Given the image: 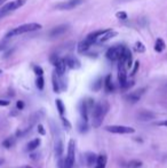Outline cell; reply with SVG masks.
<instances>
[{
  "label": "cell",
  "instance_id": "cell-1",
  "mask_svg": "<svg viewBox=\"0 0 167 168\" xmlns=\"http://www.w3.org/2000/svg\"><path fill=\"white\" fill-rule=\"evenodd\" d=\"M109 108L110 105L107 101H100L94 105L92 110V125L94 128H98L102 125L107 113L109 112Z\"/></svg>",
  "mask_w": 167,
  "mask_h": 168
},
{
  "label": "cell",
  "instance_id": "cell-2",
  "mask_svg": "<svg viewBox=\"0 0 167 168\" xmlns=\"http://www.w3.org/2000/svg\"><path fill=\"white\" fill-rule=\"evenodd\" d=\"M42 26L41 24L39 23H28V24H23V25H19L17 28H14L12 30H9L5 38L6 39H9V38H14L19 35H23V33H26V32H32V31H37L40 30Z\"/></svg>",
  "mask_w": 167,
  "mask_h": 168
},
{
  "label": "cell",
  "instance_id": "cell-3",
  "mask_svg": "<svg viewBox=\"0 0 167 168\" xmlns=\"http://www.w3.org/2000/svg\"><path fill=\"white\" fill-rule=\"evenodd\" d=\"M24 3H25V0H13V1H9L8 3L3 5L0 9V19L5 17L6 15L10 14L12 12L19 9V7H22Z\"/></svg>",
  "mask_w": 167,
  "mask_h": 168
},
{
  "label": "cell",
  "instance_id": "cell-4",
  "mask_svg": "<svg viewBox=\"0 0 167 168\" xmlns=\"http://www.w3.org/2000/svg\"><path fill=\"white\" fill-rule=\"evenodd\" d=\"M74 153H76V142L74 140H70L68 147V154L65 160L63 161L62 168H72L74 165Z\"/></svg>",
  "mask_w": 167,
  "mask_h": 168
},
{
  "label": "cell",
  "instance_id": "cell-5",
  "mask_svg": "<svg viewBox=\"0 0 167 168\" xmlns=\"http://www.w3.org/2000/svg\"><path fill=\"white\" fill-rule=\"evenodd\" d=\"M124 48H125V46H123V45L110 47V48L107 50V53H105V57H107L109 61H111V62L118 61L119 57L123 54V52H124Z\"/></svg>",
  "mask_w": 167,
  "mask_h": 168
},
{
  "label": "cell",
  "instance_id": "cell-6",
  "mask_svg": "<svg viewBox=\"0 0 167 168\" xmlns=\"http://www.w3.org/2000/svg\"><path fill=\"white\" fill-rule=\"evenodd\" d=\"M84 2V0H68V1H63V2H60L55 6L56 9H60V10H71L76 8L77 6L81 5Z\"/></svg>",
  "mask_w": 167,
  "mask_h": 168
},
{
  "label": "cell",
  "instance_id": "cell-7",
  "mask_svg": "<svg viewBox=\"0 0 167 168\" xmlns=\"http://www.w3.org/2000/svg\"><path fill=\"white\" fill-rule=\"evenodd\" d=\"M105 131L112 133V134H133L135 133V129L133 127H126V126H107Z\"/></svg>",
  "mask_w": 167,
  "mask_h": 168
},
{
  "label": "cell",
  "instance_id": "cell-8",
  "mask_svg": "<svg viewBox=\"0 0 167 168\" xmlns=\"http://www.w3.org/2000/svg\"><path fill=\"white\" fill-rule=\"evenodd\" d=\"M69 28H70L69 24H61V25H57V26L53 28V29L49 31L48 36H49V38H52V39L61 37V36H63V35L69 30Z\"/></svg>",
  "mask_w": 167,
  "mask_h": 168
},
{
  "label": "cell",
  "instance_id": "cell-9",
  "mask_svg": "<svg viewBox=\"0 0 167 168\" xmlns=\"http://www.w3.org/2000/svg\"><path fill=\"white\" fill-rule=\"evenodd\" d=\"M118 81L120 87H123L127 82V71H126V64L118 63Z\"/></svg>",
  "mask_w": 167,
  "mask_h": 168
},
{
  "label": "cell",
  "instance_id": "cell-10",
  "mask_svg": "<svg viewBox=\"0 0 167 168\" xmlns=\"http://www.w3.org/2000/svg\"><path fill=\"white\" fill-rule=\"evenodd\" d=\"M95 42L96 41H94L92 39L86 37V39H84L82 41L79 42V45H78V53L79 54H85L86 52H88V49L93 46Z\"/></svg>",
  "mask_w": 167,
  "mask_h": 168
},
{
  "label": "cell",
  "instance_id": "cell-11",
  "mask_svg": "<svg viewBox=\"0 0 167 168\" xmlns=\"http://www.w3.org/2000/svg\"><path fill=\"white\" fill-rule=\"evenodd\" d=\"M146 92V88H141V89H139V91H135V92H133V93H130L128 95H126L125 96V100L127 101V102H130V103H136V102H139L140 100H141V97H142V95L144 94Z\"/></svg>",
  "mask_w": 167,
  "mask_h": 168
},
{
  "label": "cell",
  "instance_id": "cell-12",
  "mask_svg": "<svg viewBox=\"0 0 167 168\" xmlns=\"http://www.w3.org/2000/svg\"><path fill=\"white\" fill-rule=\"evenodd\" d=\"M64 62H65L67 66H68V68H70V69H74V70H76V69H79V68L81 66L80 61H79L77 57H74V56H72V55L65 56Z\"/></svg>",
  "mask_w": 167,
  "mask_h": 168
},
{
  "label": "cell",
  "instance_id": "cell-13",
  "mask_svg": "<svg viewBox=\"0 0 167 168\" xmlns=\"http://www.w3.org/2000/svg\"><path fill=\"white\" fill-rule=\"evenodd\" d=\"M79 111H80L81 119H82V120H85V121H88V112H89V109H88V105H87L86 100H84V101H81V102H80V105H79Z\"/></svg>",
  "mask_w": 167,
  "mask_h": 168
},
{
  "label": "cell",
  "instance_id": "cell-14",
  "mask_svg": "<svg viewBox=\"0 0 167 168\" xmlns=\"http://www.w3.org/2000/svg\"><path fill=\"white\" fill-rule=\"evenodd\" d=\"M67 68H68V66H67V64H65V62H64V58H60L55 63V71L60 77H63V75L65 73Z\"/></svg>",
  "mask_w": 167,
  "mask_h": 168
},
{
  "label": "cell",
  "instance_id": "cell-15",
  "mask_svg": "<svg viewBox=\"0 0 167 168\" xmlns=\"http://www.w3.org/2000/svg\"><path fill=\"white\" fill-rule=\"evenodd\" d=\"M137 118L140 120H143V121H148V120H152L156 118V114L151 111H141L137 114Z\"/></svg>",
  "mask_w": 167,
  "mask_h": 168
},
{
  "label": "cell",
  "instance_id": "cell-16",
  "mask_svg": "<svg viewBox=\"0 0 167 168\" xmlns=\"http://www.w3.org/2000/svg\"><path fill=\"white\" fill-rule=\"evenodd\" d=\"M109 30H111V29H101V30H96V31H93V32H91L87 38H89V39H92L94 41H96L97 39L100 37H102L104 33H107Z\"/></svg>",
  "mask_w": 167,
  "mask_h": 168
},
{
  "label": "cell",
  "instance_id": "cell-17",
  "mask_svg": "<svg viewBox=\"0 0 167 168\" xmlns=\"http://www.w3.org/2000/svg\"><path fill=\"white\" fill-rule=\"evenodd\" d=\"M107 162H108V157L105 154H100V156H97L95 168H105Z\"/></svg>",
  "mask_w": 167,
  "mask_h": 168
},
{
  "label": "cell",
  "instance_id": "cell-18",
  "mask_svg": "<svg viewBox=\"0 0 167 168\" xmlns=\"http://www.w3.org/2000/svg\"><path fill=\"white\" fill-rule=\"evenodd\" d=\"M103 84H104V88H105V92H107V93H111V92H113L114 86H113V84H112L111 75H108L107 77H105Z\"/></svg>",
  "mask_w": 167,
  "mask_h": 168
},
{
  "label": "cell",
  "instance_id": "cell-19",
  "mask_svg": "<svg viewBox=\"0 0 167 168\" xmlns=\"http://www.w3.org/2000/svg\"><path fill=\"white\" fill-rule=\"evenodd\" d=\"M165 47H166L165 41H164L161 38H157V40H156V42H155V47H153L155 52H157V53H161V52H164Z\"/></svg>",
  "mask_w": 167,
  "mask_h": 168
},
{
  "label": "cell",
  "instance_id": "cell-20",
  "mask_svg": "<svg viewBox=\"0 0 167 168\" xmlns=\"http://www.w3.org/2000/svg\"><path fill=\"white\" fill-rule=\"evenodd\" d=\"M85 157H86V164H87V166H93V164L96 162L97 156L94 152H87L85 154Z\"/></svg>",
  "mask_w": 167,
  "mask_h": 168
},
{
  "label": "cell",
  "instance_id": "cell-21",
  "mask_svg": "<svg viewBox=\"0 0 167 168\" xmlns=\"http://www.w3.org/2000/svg\"><path fill=\"white\" fill-rule=\"evenodd\" d=\"M40 143H41L40 138H35V140H32L31 142H29L26 149H28L29 152H32V151H35L36 149H38V147L40 145Z\"/></svg>",
  "mask_w": 167,
  "mask_h": 168
},
{
  "label": "cell",
  "instance_id": "cell-22",
  "mask_svg": "<svg viewBox=\"0 0 167 168\" xmlns=\"http://www.w3.org/2000/svg\"><path fill=\"white\" fill-rule=\"evenodd\" d=\"M118 33L116 32V31H111V30H109L107 33H104L102 37H100L101 39H100V42H105V41H108V40H110L111 38L116 37Z\"/></svg>",
  "mask_w": 167,
  "mask_h": 168
},
{
  "label": "cell",
  "instance_id": "cell-23",
  "mask_svg": "<svg viewBox=\"0 0 167 168\" xmlns=\"http://www.w3.org/2000/svg\"><path fill=\"white\" fill-rule=\"evenodd\" d=\"M15 143V137L14 136H10V137H7L3 142H2V147L6 148V149H10Z\"/></svg>",
  "mask_w": 167,
  "mask_h": 168
},
{
  "label": "cell",
  "instance_id": "cell-24",
  "mask_svg": "<svg viewBox=\"0 0 167 168\" xmlns=\"http://www.w3.org/2000/svg\"><path fill=\"white\" fill-rule=\"evenodd\" d=\"M62 153H63V143H62V141H57V142L55 143L56 157L61 158V157H62Z\"/></svg>",
  "mask_w": 167,
  "mask_h": 168
},
{
  "label": "cell",
  "instance_id": "cell-25",
  "mask_svg": "<svg viewBox=\"0 0 167 168\" xmlns=\"http://www.w3.org/2000/svg\"><path fill=\"white\" fill-rule=\"evenodd\" d=\"M103 82H104V81H103L102 78H97V79L95 80V82L92 85V91H94V92H98V91L102 88V84H103Z\"/></svg>",
  "mask_w": 167,
  "mask_h": 168
},
{
  "label": "cell",
  "instance_id": "cell-26",
  "mask_svg": "<svg viewBox=\"0 0 167 168\" xmlns=\"http://www.w3.org/2000/svg\"><path fill=\"white\" fill-rule=\"evenodd\" d=\"M55 104H56V108H57V111L60 113V115H63L64 112H65V106H64L63 102H62L61 100H56Z\"/></svg>",
  "mask_w": 167,
  "mask_h": 168
},
{
  "label": "cell",
  "instance_id": "cell-27",
  "mask_svg": "<svg viewBox=\"0 0 167 168\" xmlns=\"http://www.w3.org/2000/svg\"><path fill=\"white\" fill-rule=\"evenodd\" d=\"M143 165V162L141 160H130L127 164V168H141Z\"/></svg>",
  "mask_w": 167,
  "mask_h": 168
},
{
  "label": "cell",
  "instance_id": "cell-28",
  "mask_svg": "<svg viewBox=\"0 0 167 168\" xmlns=\"http://www.w3.org/2000/svg\"><path fill=\"white\" fill-rule=\"evenodd\" d=\"M36 86L39 91H42L44 89V86H45V80H44V77L42 75H37V79H36Z\"/></svg>",
  "mask_w": 167,
  "mask_h": 168
},
{
  "label": "cell",
  "instance_id": "cell-29",
  "mask_svg": "<svg viewBox=\"0 0 167 168\" xmlns=\"http://www.w3.org/2000/svg\"><path fill=\"white\" fill-rule=\"evenodd\" d=\"M78 129H79L80 133H86V131H88V124H87V121H85V120L81 119V121L78 125Z\"/></svg>",
  "mask_w": 167,
  "mask_h": 168
},
{
  "label": "cell",
  "instance_id": "cell-30",
  "mask_svg": "<svg viewBox=\"0 0 167 168\" xmlns=\"http://www.w3.org/2000/svg\"><path fill=\"white\" fill-rule=\"evenodd\" d=\"M135 50L137 53H144L146 52V46L141 41H137V42H135Z\"/></svg>",
  "mask_w": 167,
  "mask_h": 168
},
{
  "label": "cell",
  "instance_id": "cell-31",
  "mask_svg": "<svg viewBox=\"0 0 167 168\" xmlns=\"http://www.w3.org/2000/svg\"><path fill=\"white\" fill-rule=\"evenodd\" d=\"M61 120H62V124H63V126L67 128V129H71V124H70V121L67 119V118H64V115H61Z\"/></svg>",
  "mask_w": 167,
  "mask_h": 168
},
{
  "label": "cell",
  "instance_id": "cell-32",
  "mask_svg": "<svg viewBox=\"0 0 167 168\" xmlns=\"http://www.w3.org/2000/svg\"><path fill=\"white\" fill-rule=\"evenodd\" d=\"M116 17L118 19H121V21H126L128 16L125 12H118V13H116Z\"/></svg>",
  "mask_w": 167,
  "mask_h": 168
},
{
  "label": "cell",
  "instance_id": "cell-33",
  "mask_svg": "<svg viewBox=\"0 0 167 168\" xmlns=\"http://www.w3.org/2000/svg\"><path fill=\"white\" fill-rule=\"evenodd\" d=\"M33 72H35L37 75H44V70H42L39 65H35V66H33Z\"/></svg>",
  "mask_w": 167,
  "mask_h": 168
},
{
  "label": "cell",
  "instance_id": "cell-34",
  "mask_svg": "<svg viewBox=\"0 0 167 168\" xmlns=\"http://www.w3.org/2000/svg\"><path fill=\"white\" fill-rule=\"evenodd\" d=\"M58 59H60V56L57 55V54H55V53L49 56V61H51V63H52V64H54V65H55V63L58 61Z\"/></svg>",
  "mask_w": 167,
  "mask_h": 168
},
{
  "label": "cell",
  "instance_id": "cell-35",
  "mask_svg": "<svg viewBox=\"0 0 167 168\" xmlns=\"http://www.w3.org/2000/svg\"><path fill=\"white\" fill-rule=\"evenodd\" d=\"M139 68H140V62H139V61H136V62L134 63V68H133V70H132V72H130V75H136V72H137Z\"/></svg>",
  "mask_w": 167,
  "mask_h": 168
},
{
  "label": "cell",
  "instance_id": "cell-36",
  "mask_svg": "<svg viewBox=\"0 0 167 168\" xmlns=\"http://www.w3.org/2000/svg\"><path fill=\"white\" fill-rule=\"evenodd\" d=\"M134 86V81H127L123 87H121V89L123 91H127V89H130V87H133Z\"/></svg>",
  "mask_w": 167,
  "mask_h": 168
},
{
  "label": "cell",
  "instance_id": "cell-37",
  "mask_svg": "<svg viewBox=\"0 0 167 168\" xmlns=\"http://www.w3.org/2000/svg\"><path fill=\"white\" fill-rule=\"evenodd\" d=\"M24 106H25V104H24L23 101H17V103H16V109L17 110H23Z\"/></svg>",
  "mask_w": 167,
  "mask_h": 168
},
{
  "label": "cell",
  "instance_id": "cell-38",
  "mask_svg": "<svg viewBox=\"0 0 167 168\" xmlns=\"http://www.w3.org/2000/svg\"><path fill=\"white\" fill-rule=\"evenodd\" d=\"M9 104H10L9 101H7V100H0V106H8Z\"/></svg>",
  "mask_w": 167,
  "mask_h": 168
},
{
  "label": "cell",
  "instance_id": "cell-39",
  "mask_svg": "<svg viewBox=\"0 0 167 168\" xmlns=\"http://www.w3.org/2000/svg\"><path fill=\"white\" fill-rule=\"evenodd\" d=\"M15 50V48H12V49H9V50H7L6 53H5V55H3V57L5 58H7V57H9V56L13 54V52Z\"/></svg>",
  "mask_w": 167,
  "mask_h": 168
},
{
  "label": "cell",
  "instance_id": "cell-40",
  "mask_svg": "<svg viewBox=\"0 0 167 168\" xmlns=\"http://www.w3.org/2000/svg\"><path fill=\"white\" fill-rule=\"evenodd\" d=\"M38 131H39V133H40L41 135H45V129H44L42 125H38Z\"/></svg>",
  "mask_w": 167,
  "mask_h": 168
},
{
  "label": "cell",
  "instance_id": "cell-41",
  "mask_svg": "<svg viewBox=\"0 0 167 168\" xmlns=\"http://www.w3.org/2000/svg\"><path fill=\"white\" fill-rule=\"evenodd\" d=\"M5 49H7V45H6V42H1L0 44V50H5Z\"/></svg>",
  "mask_w": 167,
  "mask_h": 168
},
{
  "label": "cell",
  "instance_id": "cell-42",
  "mask_svg": "<svg viewBox=\"0 0 167 168\" xmlns=\"http://www.w3.org/2000/svg\"><path fill=\"white\" fill-rule=\"evenodd\" d=\"M158 125H159V126H166L167 127V120L166 121H161V122H159Z\"/></svg>",
  "mask_w": 167,
  "mask_h": 168
},
{
  "label": "cell",
  "instance_id": "cell-43",
  "mask_svg": "<svg viewBox=\"0 0 167 168\" xmlns=\"http://www.w3.org/2000/svg\"><path fill=\"white\" fill-rule=\"evenodd\" d=\"M117 2H125V1H130V0H116Z\"/></svg>",
  "mask_w": 167,
  "mask_h": 168
},
{
  "label": "cell",
  "instance_id": "cell-44",
  "mask_svg": "<svg viewBox=\"0 0 167 168\" xmlns=\"http://www.w3.org/2000/svg\"><path fill=\"white\" fill-rule=\"evenodd\" d=\"M19 168H32V167H31V166H28V165H26V166H22V167H19Z\"/></svg>",
  "mask_w": 167,
  "mask_h": 168
},
{
  "label": "cell",
  "instance_id": "cell-45",
  "mask_svg": "<svg viewBox=\"0 0 167 168\" xmlns=\"http://www.w3.org/2000/svg\"><path fill=\"white\" fill-rule=\"evenodd\" d=\"M2 161H3V160H2V159H0V165L2 164Z\"/></svg>",
  "mask_w": 167,
  "mask_h": 168
},
{
  "label": "cell",
  "instance_id": "cell-46",
  "mask_svg": "<svg viewBox=\"0 0 167 168\" xmlns=\"http://www.w3.org/2000/svg\"><path fill=\"white\" fill-rule=\"evenodd\" d=\"M1 73H2V70H1V69H0V75H1Z\"/></svg>",
  "mask_w": 167,
  "mask_h": 168
}]
</instances>
